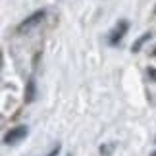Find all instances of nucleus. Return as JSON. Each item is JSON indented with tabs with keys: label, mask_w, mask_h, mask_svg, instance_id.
Here are the masks:
<instances>
[{
	"label": "nucleus",
	"mask_w": 156,
	"mask_h": 156,
	"mask_svg": "<svg viewBox=\"0 0 156 156\" xmlns=\"http://www.w3.org/2000/svg\"><path fill=\"white\" fill-rule=\"evenodd\" d=\"M44 16H46V12H44V10L35 12V14H31L29 17H25V20H23V23H21L20 27H17V31H20V33H27V31H31L33 27H37L39 23L44 20Z\"/></svg>",
	"instance_id": "f257e3e1"
},
{
	"label": "nucleus",
	"mask_w": 156,
	"mask_h": 156,
	"mask_svg": "<svg viewBox=\"0 0 156 156\" xmlns=\"http://www.w3.org/2000/svg\"><path fill=\"white\" fill-rule=\"evenodd\" d=\"M27 137V125H17L4 135V145H17Z\"/></svg>",
	"instance_id": "f03ea898"
},
{
	"label": "nucleus",
	"mask_w": 156,
	"mask_h": 156,
	"mask_svg": "<svg viewBox=\"0 0 156 156\" xmlns=\"http://www.w3.org/2000/svg\"><path fill=\"white\" fill-rule=\"evenodd\" d=\"M127 29H129V23L125 21V20H122L110 33H108V43H110V44H118L119 41L123 39V35L127 33Z\"/></svg>",
	"instance_id": "7ed1b4c3"
},
{
	"label": "nucleus",
	"mask_w": 156,
	"mask_h": 156,
	"mask_svg": "<svg viewBox=\"0 0 156 156\" xmlns=\"http://www.w3.org/2000/svg\"><path fill=\"white\" fill-rule=\"evenodd\" d=\"M151 37H152L151 33H145V35H141V37L137 39V41H135V44L131 46V50H133V52H139V48H141V46H143V43H147V41L151 39Z\"/></svg>",
	"instance_id": "20e7f679"
},
{
	"label": "nucleus",
	"mask_w": 156,
	"mask_h": 156,
	"mask_svg": "<svg viewBox=\"0 0 156 156\" xmlns=\"http://www.w3.org/2000/svg\"><path fill=\"white\" fill-rule=\"evenodd\" d=\"M25 100H27V102H33V100H35V81H33V79H29V83H27Z\"/></svg>",
	"instance_id": "39448f33"
},
{
	"label": "nucleus",
	"mask_w": 156,
	"mask_h": 156,
	"mask_svg": "<svg viewBox=\"0 0 156 156\" xmlns=\"http://www.w3.org/2000/svg\"><path fill=\"white\" fill-rule=\"evenodd\" d=\"M58 152H60V145H56V147H54V148H52V151L46 154V156H58Z\"/></svg>",
	"instance_id": "423d86ee"
},
{
	"label": "nucleus",
	"mask_w": 156,
	"mask_h": 156,
	"mask_svg": "<svg viewBox=\"0 0 156 156\" xmlns=\"http://www.w3.org/2000/svg\"><path fill=\"white\" fill-rule=\"evenodd\" d=\"M148 73H151V75L154 77V79H156V71H154V69H148Z\"/></svg>",
	"instance_id": "0eeeda50"
},
{
	"label": "nucleus",
	"mask_w": 156,
	"mask_h": 156,
	"mask_svg": "<svg viewBox=\"0 0 156 156\" xmlns=\"http://www.w3.org/2000/svg\"><path fill=\"white\" fill-rule=\"evenodd\" d=\"M69 156H71V154H69Z\"/></svg>",
	"instance_id": "6e6552de"
}]
</instances>
